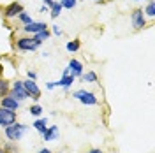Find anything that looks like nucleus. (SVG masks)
Instances as JSON below:
<instances>
[{
	"label": "nucleus",
	"instance_id": "nucleus-24",
	"mask_svg": "<svg viewBox=\"0 0 155 153\" xmlns=\"http://www.w3.org/2000/svg\"><path fill=\"white\" fill-rule=\"evenodd\" d=\"M51 32H53L57 37H60V35H62V28H60L58 25H51Z\"/></svg>",
	"mask_w": 155,
	"mask_h": 153
},
{
	"label": "nucleus",
	"instance_id": "nucleus-19",
	"mask_svg": "<svg viewBox=\"0 0 155 153\" xmlns=\"http://www.w3.org/2000/svg\"><path fill=\"white\" fill-rule=\"evenodd\" d=\"M18 21L21 23V25H23V27H25V25H30L34 19H32V16H30L27 11H21V12L18 14Z\"/></svg>",
	"mask_w": 155,
	"mask_h": 153
},
{
	"label": "nucleus",
	"instance_id": "nucleus-6",
	"mask_svg": "<svg viewBox=\"0 0 155 153\" xmlns=\"http://www.w3.org/2000/svg\"><path fill=\"white\" fill-rule=\"evenodd\" d=\"M130 23H132V28L134 30H141L146 27V18L143 14V9H136L130 14Z\"/></svg>",
	"mask_w": 155,
	"mask_h": 153
},
{
	"label": "nucleus",
	"instance_id": "nucleus-25",
	"mask_svg": "<svg viewBox=\"0 0 155 153\" xmlns=\"http://www.w3.org/2000/svg\"><path fill=\"white\" fill-rule=\"evenodd\" d=\"M27 79H34V81H35V79H37V72H35V70H28V72H27Z\"/></svg>",
	"mask_w": 155,
	"mask_h": 153
},
{
	"label": "nucleus",
	"instance_id": "nucleus-22",
	"mask_svg": "<svg viewBox=\"0 0 155 153\" xmlns=\"http://www.w3.org/2000/svg\"><path fill=\"white\" fill-rule=\"evenodd\" d=\"M49 35H51V32H49V30H42V32H39V34H35L34 37L37 39V41L41 42V44H42V41H46V39H49Z\"/></svg>",
	"mask_w": 155,
	"mask_h": 153
},
{
	"label": "nucleus",
	"instance_id": "nucleus-28",
	"mask_svg": "<svg viewBox=\"0 0 155 153\" xmlns=\"http://www.w3.org/2000/svg\"><path fill=\"white\" fill-rule=\"evenodd\" d=\"M39 12H42V14H44V12H49V9H48V7H46V5H42V7L39 9Z\"/></svg>",
	"mask_w": 155,
	"mask_h": 153
},
{
	"label": "nucleus",
	"instance_id": "nucleus-13",
	"mask_svg": "<svg viewBox=\"0 0 155 153\" xmlns=\"http://www.w3.org/2000/svg\"><path fill=\"white\" fill-rule=\"evenodd\" d=\"M74 83H76V77L69 74V76H62V79L55 81V86H60V88H64V92L67 93V92H69V88H71V86L74 85Z\"/></svg>",
	"mask_w": 155,
	"mask_h": 153
},
{
	"label": "nucleus",
	"instance_id": "nucleus-27",
	"mask_svg": "<svg viewBox=\"0 0 155 153\" xmlns=\"http://www.w3.org/2000/svg\"><path fill=\"white\" fill-rule=\"evenodd\" d=\"M88 153H104V151H102L101 148H94V150H90Z\"/></svg>",
	"mask_w": 155,
	"mask_h": 153
},
{
	"label": "nucleus",
	"instance_id": "nucleus-10",
	"mask_svg": "<svg viewBox=\"0 0 155 153\" xmlns=\"http://www.w3.org/2000/svg\"><path fill=\"white\" fill-rule=\"evenodd\" d=\"M67 69H69V72H71V76H74L78 79V77H81L83 76V63L79 62V60H76V58H71L67 62Z\"/></svg>",
	"mask_w": 155,
	"mask_h": 153
},
{
	"label": "nucleus",
	"instance_id": "nucleus-15",
	"mask_svg": "<svg viewBox=\"0 0 155 153\" xmlns=\"http://www.w3.org/2000/svg\"><path fill=\"white\" fill-rule=\"evenodd\" d=\"M62 9H64V7H62V4H60L58 0H55V2H53V5L49 7V16H51L53 19H57L58 16H60Z\"/></svg>",
	"mask_w": 155,
	"mask_h": 153
},
{
	"label": "nucleus",
	"instance_id": "nucleus-12",
	"mask_svg": "<svg viewBox=\"0 0 155 153\" xmlns=\"http://www.w3.org/2000/svg\"><path fill=\"white\" fill-rule=\"evenodd\" d=\"M58 135H60L58 125H49L48 129L41 134V137H42V141H55V139H58Z\"/></svg>",
	"mask_w": 155,
	"mask_h": 153
},
{
	"label": "nucleus",
	"instance_id": "nucleus-18",
	"mask_svg": "<svg viewBox=\"0 0 155 153\" xmlns=\"http://www.w3.org/2000/svg\"><path fill=\"white\" fill-rule=\"evenodd\" d=\"M79 48H81V42H79V39L69 41L67 44H65V49H67L69 53H76V51H79Z\"/></svg>",
	"mask_w": 155,
	"mask_h": 153
},
{
	"label": "nucleus",
	"instance_id": "nucleus-26",
	"mask_svg": "<svg viewBox=\"0 0 155 153\" xmlns=\"http://www.w3.org/2000/svg\"><path fill=\"white\" fill-rule=\"evenodd\" d=\"M46 88H48V90H53V88H57V86H55V81H49V83H46Z\"/></svg>",
	"mask_w": 155,
	"mask_h": 153
},
{
	"label": "nucleus",
	"instance_id": "nucleus-29",
	"mask_svg": "<svg viewBox=\"0 0 155 153\" xmlns=\"http://www.w3.org/2000/svg\"><path fill=\"white\" fill-rule=\"evenodd\" d=\"M37 153H51V150H48V148H42V150H39Z\"/></svg>",
	"mask_w": 155,
	"mask_h": 153
},
{
	"label": "nucleus",
	"instance_id": "nucleus-7",
	"mask_svg": "<svg viewBox=\"0 0 155 153\" xmlns=\"http://www.w3.org/2000/svg\"><path fill=\"white\" fill-rule=\"evenodd\" d=\"M23 86H25L28 97H32L34 100H39V99H41V88H39V85L34 79H25V81H23Z\"/></svg>",
	"mask_w": 155,
	"mask_h": 153
},
{
	"label": "nucleus",
	"instance_id": "nucleus-3",
	"mask_svg": "<svg viewBox=\"0 0 155 153\" xmlns=\"http://www.w3.org/2000/svg\"><path fill=\"white\" fill-rule=\"evenodd\" d=\"M39 46H41V42L34 35H27V37L16 39V48L19 51H35V49H39Z\"/></svg>",
	"mask_w": 155,
	"mask_h": 153
},
{
	"label": "nucleus",
	"instance_id": "nucleus-31",
	"mask_svg": "<svg viewBox=\"0 0 155 153\" xmlns=\"http://www.w3.org/2000/svg\"><path fill=\"white\" fill-rule=\"evenodd\" d=\"M134 2H143V0H134Z\"/></svg>",
	"mask_w": 155,
	"mask_h": 153
},
{
	"label": "nucleus",
	"instance_id": "nucleus-16",
	"mask_svg": "<svg viewBox=\"0 0 155 153\" xmlns=\"http://www.w3.org/2000/svg\"><path fill=\"white\" fill-rule=\"evenodd\" d=\"M143 14H145V18H150V19L155 18V2L153 0H148L145 11H143Z\"/></svg>",
	"mask_w": 155,
	"mask_h": 153
},
{
	"label": "nucleus",
	"instance_id": "nucleus-1",
	"mask_svg": "<svg viewBox=\"0 0 155 153\" xmlns=\"http://www.w3.org/2000/svg\"><path fill=\"white\" fill-rule=\"evenodd\" d=\"M27 130H28V127L25 123H18L16 122V123H12V125L4 129V135H5V139L11 141V143H18V141L23 139V135H25Z\"/></svg>",
	"mask_w": 155,
	"mask_h": 153
},
{
	"label": "nucleus",
	"instance_id": "nucleus-14",
	"mask_svg": "<svg viewBox=\"0 0 155 153\" xmlns=\"http://www.w3.org/2000/svg\"><path fill=\"white\" fill-rule=\"evenodd\" d=\"M32 127H34V129L37 130L39 134H42V132H44V130L48 129V118H37V120H35V122L32 123Z\"/></svg>",
	"mask_w": 155,
	"mask_h": 153
},
{
	"label": "nucleus",
	"instance_id": "nucleus-17",
	"mask_svg": "<svg viewBox=\"0 0 155 153\" xmlns=\"http://www.w3.org/2000/svg\"><path fill=\"white\" fill-rule=\"evenodd\" d=\"M11 92V83L7 79H4V77H0V99L5 95H9Z\"/></svg>",
	"mask_w": 155,
	"mask_h": 153
},
{
	"label": "nucleus",
	"instance_id": "nucleus-9",
	"mask_svg": "<svg viewBox=\"0 0 155 153\" xmlns=\"http://www.w3.org/2000/svg\"><path fill=\"white\" fill-rule=\"evenodd\" d=\"M42 30H48V25L44 21H32L30 25H25L23 27V32L28 34V35H35V34L42 32Z\"/></svg>",
	"mask_w": 155,
	"mask_h": 153
},
{
	"label": "nucleus",
	"instance_id": "nucleus-11",
	"mask_svg": "<svg viewBox=\"0 0 155 153\" xmlns=\"http://www.w3.org/2000/svg\"><path fill=\"white\" fill-rule=\"evenodd\" d=\"M21 102H18L12 95H5L0 99V107H5V109H11V111H18Z\"/></svg>",
	"mask_w": 155,
	"mask_h": 153
},
{
	"label": "nucleus",
	"instance_id": "nucleus-2",
	"mask_svg": "<svg viewBox=\"0 0 155 153\" xmlns=\"http://www.w3.org/2000/svg\"><path fill=\"white\" fill-rule=\"evenodd\" d=\"M72 99L79 100L81 104H85V106H97L99 104V99H97L95 93H94V92H88V90H85V88L72 92Z\"/></svg>",
	"mask_w": 155,
	"mask_h": 153
},
{
	"label": "nucleus",
	"instance_id": "nucleus-21",
	"mask_svg": "<svg viewBox=\"0 0 155 153\" xmlns=\"http://www.w3.org/2000/svg\"><path fill=\"white\" fill-rule=\"evenodd\" d=\"M28 111H30V115H32V116L41 118V115L44 113V107H42L41 104H34V106H30V107H28Z\"/></svg>",
	"mask_w": 155,
	"mask_h": 153
},
{
	"label": "nucleus",
	"instance_id": "nucleus-5",
	"mask_svg": "<svg viewBox=\"0 0 155 153\" xmlns=\"http://www.w3.org/2000/svg\"><path fill=\"white\" fill-rule=\"evenodd\" d=\"M16 118H18V111H11L5 107H0V129H5L9 125L16 123Z\"/></svg>",
	"mask_w": 155,
	"mask_h": 153
},
{
	"label": "nucleus",
	"instance_id": "nucleus-32",
	"mask_svg": "<svg viewBox=\"0 0 155 153\" xmlns=\"http://www.w3.org/2000/svg\"><path fill=\"white\" fill-rule=\"evenodd\" d=\"M95 2H102V0H95Z\"/></svg>",
	"mask_w": 155,
	"mask_h": 153
},
{
	"label": "nucleus",
	"instance_id": "nucleus-4",
	"mask_svg": "<svg viewBox=\"0 0 155 153\" xmlns=\"http://www.w3.org/2000/svg\"><path fill=\"white\" fill-rule=\"evenodd\" d=\"M9 95H12L18 102H23V100H27V99H28V93H27V90H25V86H23V81L16 79V81L11 85Z\"/></svg>",
	"mask_w": 155,
	"mask_h": 153
},
{
	"label": "nucleus",
	"instance_id": "nucleus-30",
	"mask_svg": "<svg viewBox=\"0 0 155 153\" xmlns=\"http://www.w3.org/2000/svg\"><path fill=\"white\" fill-rule=\"evenodd\" d=\"M0 153H5V151H4V150H2V148H0Z\"/></svg>",
	"mask_w": 155,
	"mask_h": 153
},
{
	"label": "nucleus",
	"instance_id": "nucleus-20",
	"mask_svg": "<svg viewBox=\"0 0 155 153\" xmlns=\"http://www.w3.org/2000/svg\"><path fill=\"white\" fill-rule=\"evenodd\" d=\"M81 81H83V83H97V74L94 72V70L83 72V76H81Z\"/></svg>",
	"mask_w": 155,
	"mask_h": 153
},
{
	"label": "nucleus",
	"instance_id": "nucleus-23",
	"mask_svg": "<svg viewBox=\"0 0 155 153\" xmlns=\"http://www.w3.org/2000/svg\"><path fill=\"white\" fill-rule=\"evenodd\" d=\"M60 4H62V7L64 9H74L78 4V0H58Z\"/></svg>",
	"mask_w": 155,
	"mask_h": 153
},
{
	"label": "nucleus",
	"instance_id": "nucleus-8",
	"mask_svg": "<svg viewBox=\"0 0 155 153\" xmlns=\"http://www.w3.org/2000/svg\"><path fill=\"white\" fill-rule=\"evenodd\" d=\"M23 9V5L19 4V2H11L9 5L4 9V18L5 19H12V18H18V14L21 12Z\"/></svg>",
	"mask_w": 155,
	"mask_h": 153
}]
</instances>
